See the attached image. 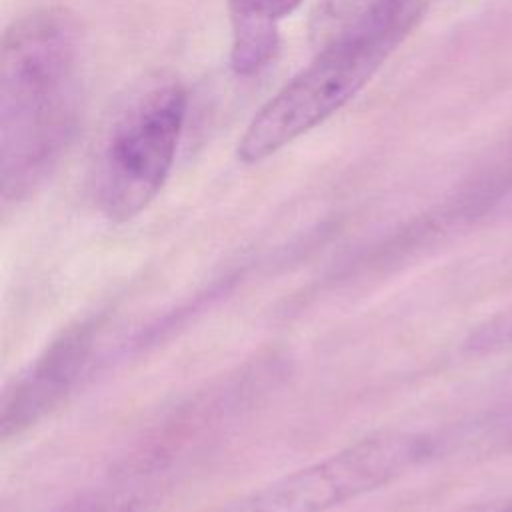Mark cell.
Returning a JSON list of instances; mask_svg holds the SVG:
<instances>
[{
    "label": "cell",
    "instance_id": "30bf717a",
    "mask_svg": "<svg viewBox=\"0 0 512 512\" xmlns=\"http://www.w3.org/2000/svg\"><path fill=\"white\" fill-rule=\"evenodd\" d=\"M468 348L476 352H494L512 348V306L496 312L480 324L468 338Z\"/></svg>",
    "mask_w": 512,
    "mask_h": 512
},
{
    "label": "cell",
    "instance_id": "3957f363",
    "mask_svg": "<svg viewBox=\"0 0 512 512\" xmlns=\"http://www.w3.org/2000/svg\"><path fill=\"white\" fill-rule=\"evenodd\" d=\"M404 38L392 34L346 36L314 48V58L250 120L238 158L256 164L310 132L346 106Z\"/></svg>",
    "mask_w": 512,
    "mask_h": 512
},
{
    "label": "cell",
    "instance_id": "7a4b0ae2",
    "mask_svg": "<svg viewBox=\"0 0 512 512\" xmlns=\"http://www.w3.org/2000/svg\"><path fill=\"white\" fill-rule=\"evenodd\" d=\"M186 110L184 86L156 76L114 112L96 160V202L108 220H132L158 196L174 166Z\"/></svg>",
    "mask_w": 512,
    "mask_h": 512
},
{
    "label": "cell",
    "instance_id": "9c48e42d",
    "mask_svg": "<svg viewBox=\"0 0 512 512\" xmlns=\"http://www.w3.org/2000/svg\"><path fill=\"white\" fill-rule=\"evenodd\" d=\"M150 496L136 488H116L78 498L56 512H146Z\"/></svg>",
    "mask_w": 512,
    "mask_h": 512
},
{
    "label": "cell",
    "instance_id": "ba28073f",
    "mask_svg": "<svg viewBox=\"0 0 512 512\" xmlns=\"http://www.w3.org/2000/svg\"><path fill=\"white\" fill-rule=\"evenodd\" d=\"M300 4L302 0H228L230 66L238 76H254L272 62L280 44L278 24Z\"/></svg>",
    "mask_w": 512,
    "mask_h": 512
},
{
    "label": "cell",
    "instance_id": "52a82bcc",
    "mask_svg": "<svg viewBox=\"0 0 512 512\" xmlns=\"http://www.w3.org/2000/svg\"><path fill=\"white\" fill-rule=\"evenodd\" d=\"M422 0H320L310 20L316 46L366 34L406 38L422 16Z\"/></svg>",
    "mask_w": 512,
    "mask_h": 512
},
{
    "label": "cell",
    "instance_id": "8992f818",
    "mask_svg": "<svg viewBox=\"0 0 512 512\" xmlns=\"http://www.w3.org/2000/svg\"><path fill=\"white\" fill-rule=\"evenodd\" d=\"M96 320H80L54 338L4 392L0 436H20L48 416L78 384L96 344Z\"/></svg>",
    "mask_w": 512,
    "mask_h": 512
},
{
    "label": "cell",
    "instance_id": "5b68a950",
    "mask_svg": "<svg viewBox=\"0 0 512 512\" xmlns=\"http://www.w3.org/2000/svg\"><path fill=\"white\" fill-rule=\"evenodd\" d=\"M278 360L276 356H260L188 398L146 432L124 458L122 474L156 472L176 462L184 452L202 444L206 438H212L276 386L282 376Z\"/></svg>",
    "mask_w": 512,
    "mask_h": 512
},
{
    "label": "cell",
    "instance_id": "277c9868",
    "mask_svg": "<svg viewBox=\"0 0 512 512\" xmlns=\"http://www.w3.org/2000/svg\"><path fill=\"white\" fill-rule=\"evenodd\" d=\"M440 444L416 432L380 430L250 492L224 512H326L394 482Z\"/></svg>",
    "mask_w": 512,
    "mask_h": 512
},
{
    "label": "cell",
    "instance_id": "6da1fadb",
    "mask_svg": "<svg viewBox=\"0 0 512 512\" xmlns=\"http://www.w3.org/2000/svg\"><path fill=\"white\" fill-rule=\"evenodd\" d=\"M82 36L62 8L32 10L2 36L0 188L4 206L34 192L64 156L80 114Z\"/></svg>",
    "mask_w": 512,
    "mask_h": 512
}]
</instances>
